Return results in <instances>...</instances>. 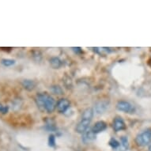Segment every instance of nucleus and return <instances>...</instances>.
I'll return each mask as SVG.
<instances>
[{
    "instance_id": "1",
    "label": "nucleus",
    "mask_w": 151,
    "mask_h": 151,
    "mask_svg": "<svg viewBox=\"0 0 151 151\" xmlns=\"http://www.w3.org/2000/svg\"><path fill=\"white\" fill-rule=\"evenodd\" d=\"M136 143L140 146H145L151 142V129H148L138 134L135 139Z\"/></svg>"
},
{
    "instance_id": "2",
    "label": "nucleus",
    "mask_w": 151,
    "mask_h": 151,
    "mask_svg": "<svg viewBox=\"0 0 151 151\" xmlns=\"http://www.w3.org/2000/svg\"><path fill=\"white\" fill-rule=\"evenodd\" d=\"M116 109L119 111H124L127 113H133L135 111L134 107L129 102L125 101H120L117 103Z\"/></svg>"
},
{
    "instance_id": "3",
    "label": "nucleus",
    "mask_w": 151,
    "mask_h": 151,
    "mask_svg": "<svg viewBox=\"0 0 151 151\" xmlns=\"http://www.w3.org/2000/svg\"><path fill=\"white\" fill-rule=\"evenodd\" d=\"M55 107H56V102H55L54 98L49 95H47L45 102V111H47L48 113H51L55 109Z\"/></svg>"
},
{
    "instance_id": "4",
    "label": "nucleus",
    "mask_w": 151,
    "mask_h": 151,
    "mask_svg": "<svg viewBox=\"0 0 151 151\" xmlns=\"http://www.w3.org/2000/svg\"><path fill=\"white\" fill-rule=\"evenodd\" d=\"M70 104V103L69 100L66 99V98H62V99L59 100V101L56 104L57 110L60 111V113H63L69 109Z\"/></svg>"
},
{
    "instance_id": "5",
    "label": "nucleus",
    "mask_w": 151,
    "mask_h": 151,
    "mask_svg": "<svg viewBox=\"0 0 151 151\" xmlns=\"http://www.w3.org/2000/svg\"><path fill=\"white\" fill-rule=\"evenodd\" d=\"M90 122L91 121H90V120H88V119H82V120L78 123V124L77 127H76V131H77L78 133L83 134L89 127Z\"/></svg>"
},
{
    "instance_id": "6",
    "label": "nucleus",
    "mask_w": 151,
    "mask_h": 151,
    "mask_svg": "<svg viewBox=\"0 0 151 151\" xmlns=\"http://www.w3.org/2000/svg\"><path fill=\"white\" fill-rule=\"evenodd\" d=\"M113 128H114L115 131H116V132L126 128V124L121 117L117 116L115 118L114 121H113Z\"/></svg>"
},
{
    "instance_id": "7",
    "label": "nucleus",
    "mask_w": 151,
    "mask_h": 151,
    "mask_svg": "<svg viewBox=\"0 0 151 151\" xmlns=\"http://www.w3.org/2000/svg\"><path fill=\"white\" fill-rule=\"evenodd\" d=\"M47 94L40 93L36 97V103L40 111H45V102Z\"/></svg>"
},
{
    "instance_id": "8",
    "label": "nucleus",
    "mask_w": 151,
    "mask_h": 151,
    "mask_svg": "<svg viewBox=\"0 0 151 151\" xmlns=\"http://www.w3.org/2000/svg\"><path fill=\"white\" fill-rule=\"evenodd\" d=\"M109 107V101H102L97 102V104H95V111H97V114H101L104 111H106V109Z\"/></svg>"
},
{
    "instance_id": "9",
    "label": "nucleus",
    "mask_w": 151,
    "mask_h": 151,
    "mask_svg": "<svg viewBox=\"0 0 151 151\" xmlns=\"http://www.w3.org/2000/svg\"><path fill=\"white\" fill-rule=\"evenodd\" d=\"M95 138H96V134L93 132L92 129H87L82 134V141L84 142L85 143L90 142L93 140H94Z\"/></svg>"
},
{
    "instance_id": "10",
    "label": "nucleus",
    "mask_w": 151,
    "mask_h": 151,
    "mask_svg": "<svg viewBox=\"0 0 151 151\" xmlns=\"http://www.w3.org/2000/svg\"><path fill=\"white\" fill-rule=\"evenodd\" d=\"M107 128V124L104 121H97L96 124H94L92 131L93 132L94 134H98L100 132L104 131Z\"/></svg>"
},
{
    "instance_id": "11",
    "label": "nucleus",
    "mask_w": 151,
    "mask_h": 151,
    "mask_svg": "<svg viewBox=\"0 0 151 151\" xmlns=\"http://www.w3.org/2000/svg\"><path fill=\"white\" fill-rule=\"evenodd\" d=\"M22 86L28 91H32L36 87V83L32 80L25 79L22 82Z\"/></svg>"
},
{
    "instance_id": "12",
    "label": "nucleus",
    "mask_w": 151,
    "mask_h": 151,
    "mask_svg": "<svg viewBox=\"0 0 151 151\" xmlns=\"http://www.w3.org/2000/svg\"><path fill=\"white\" fill-rule=\"evenodd\" d=\"M50 64H51L52 68L58 69V68H60L62 66V61L60 60V58L53 57L50 60Z\"/></svg>"
},
{
    "instance_id": "13",
    "label": "nucleus",
    "mask_w": 151,
    "mask_h": 151,
    "mask_svg": "<svg viewBox=\"0 0 151 151\" xmlns=\"http://www.w3.org/2000/svg\"><path fill=\"white\" fill-rule=\"evenodd\" d=\"M93 116V110L92 109H86L83 112H82V119H88L91 121Z\"/></svg>"
},
{
    "instance_id": "14",
    "label": "nucleus",
    "mask_w": 151,
    "mask_h": 151,
    "mask_svg": "<svg viewBox=\"0 0 151 151\" xmlns=\"http://www.w3.org/2000/svg\"><path fill=\"white\" fill-rule=\"evenodd\" d=\"M94 51L98 53L100 55H105L107 53H110L111 52V50L110 47H95Z\"/></svg>"
},
{
    "instance_id": "15",
    "label": "nucleus",
    "mask_w": 151,
    "mask_h": 151,
    "mask_svg": "<svg viewBox=\"0 0 151 151\" xmlns=\"http://www.w3.org/2000/svg\"><path fill=\"white\" fill-rule=\"evenodd\" d=\"M46 128L49 131H55L56 130L55 123L52 121V119H48L46 121Z\"/></svg>"
},
{
    "instance_id": "16",
    "label": "nucleus",
    "mask_w": 151,
    "mask_h": 151,
    "mask_svg": "<svg viewBox=\"0 0 151 151\" xmlns=\"http://www.w3.org/2000/svg\"><path fill=\"white\" fill-rule=\"evenodd\" d=\"M1 63L5 67H10V66L14 64L15 61L14 60H10V59H3L1 60Z\"/></svg>"
},
{
    "instance_id": "17",
    "label": "nucleus",
    "mask_w": 151,
    "mask_h": 151,
    "mask_svg": "<svg viewBox=\"0 0 151 151\" xmlns=\"http://www.w3.org/2000/svg\"><path fill=\"white\" fill-rule=\"evenodd\" d=\"M109 146H111V147H112L113 149L118 148L119 146V145H120V143H119V142L117 141L116 139H114V138H111V139L109 140Z\"/></svg>"
},
{
    "instance_id": "18",
    "label": "nucleus",
    "mask_w": 151,
    "mask_h": 151,
    "mask_svg": "<svg viewBox=\"0 0 151 151\" xmlns=\"http://www.w3.org/2000/svg\"><path fill=\"white\" fill-rule=\"evenodd\" d=\"M121 146L124 150H126L128 148V139L125 136L121 137Z\"/></svg>"
},
{
    "instance_id": "19",
    "label": "nucleus",
    "mask_w": 151,
    "mask_h": 151,
    "mask_svg": "<svg viewBox=\"0 0 151 151\" xmlns=\"http://www.w3.org/2000/svg\"><path fill=\"white\" fill-rule=\"evenodd\" d=\"M51 89H52V91L55 94H59V95L63 94L62 88L60 86H53Z\"/></svg>"
},
{
    "instance_id": "20",
    "label": "nucleus",
    "mask_w": 151,
    "mask_h": 151,
    "mask_svg": "<svg viewBox=\"0 0 151 151\" xmlns=\"http://www.w3.org/2000/svg\"><path fill=\"white\" fill-rule=\"evenodd\" d=\"M48 145L51 147L55 146V137L54 134H50L48 137Z\"/></svg>"
},
{
    "instance_id": "21",
    "label": "nucleus",
    "mask_w": 151,
    "mask_h": 151,
    "mask_svg": "<svg viewBox=\"0 0 151 151\" xmlns=\"http://www.w3.org/2000/svg\"><path fill=\"white\" fill-rule=\"evenodd\" d=\"M8 110H9V106L7 105H3L2 104H0V112L3 114H6L7 113Z\"/></svg>"
},
{
    "instance_id": "22",
    "label": "nucleus",
    "mask_w": 151,
    "mask_h": 151,
    "mask_svg": "<svg viewBox=\"0 0 151 151\" xmlns=\"http://www.w3.org/2000/svg\"><path fill=\"white\" fill-rule=\"evenodd\" d=\"M72 49L74 50V52H76V53H81V52H82L81 47H72Z\"/></svg>"
},
{
    "instance_id": "23",
    "label": "nucleus",
    "mask_w": 151,
    "mask_h": 151,
    "mask_svg": "<svg viewBox=\"0 0 151 151\" xmlns=\"http://www.w3.org/2000/svg\"><path fill=\"white\" fill-rule=\"evenodd\" d=\"M149 150L151 151V144H150V146H149Z\"/></svg>"
}]
</instances>
